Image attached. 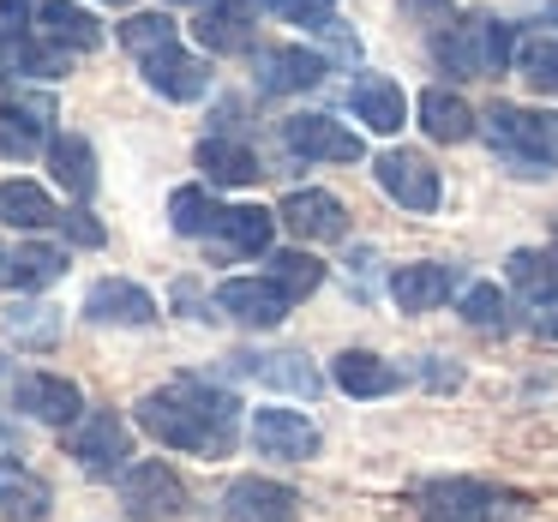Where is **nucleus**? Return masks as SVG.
Listing matches in <instances>:
<instances>
[{"label": "nucleus", "mask_w": 558, "mask_h": 522, "mask_svg": "<svg viewBox=\"0 0 558 522\" xmlns=\"http://www.w3.org/2000/svg\"><path fill=\"white\" fill-rule=\"evenodd\" d=\"M133 421L145 426L157 445L193 450V457H229L241 438V397L210 378H174L162 390H145L133 409Z\"/></svg>", "instance_id": "nucleus-1"}, {"label": "nucleus", "mask_w": 558, "mask_h": 522, "mask_svg": "<svg viewBox=\"0 0 558 522\" xmlns=\"http://www.w3.org/2000/svg\"><path fill=\"white\" fill-rule=\"evenodd\" d=\"M414 517L421 522H529V493L474 481V474H438L414 486Z\"/></svg>", "instance_id": "nucleus-2"}, {"label": "nucleus", "mask_w": 558, "mask_h": 522, "mask_svg": "<svg viewBox=\"0 0 558 522\" xmlns=\"http://www.w3.org/2000/svg\"><path fill=\"white\" fill-rule=\"evenodd\" d=\"M433 61L445 66L450 78H498L510 61H517V37L510 25H498L493 13H469L450 31L433 37Z\"/></svg>", "instance_id": "nucleus-3"}, {"label": "nucleus", "mask_w": 558, "mask_h": 522, "mask_svg": "<svg viewBox=\"0 0 558 522\" xmlns=\"http://www.w3.org/2000/svg\"><path fill=\"white\" fill-rule=\"evenodd\" d=\"M66 457L90 474V481H114V474L133 469V426L121 421L114 409H85L66 433Z\"/></svg>", "instance_id": "nucleus-4"}, {"label": "nucleus", "mask_w": 558, "mask_h": 522, "mask_svg": "<svg viewBox=\"0 0 558 522\" xmlns=\"http://www.w3.org/2000/svg\"><path fill=\"white\" fill-rule=\"evenodd\" d=\"M373 181L385 186L390 205L414 210V217H433L438 198H445V181H438V169L421 157V150H378V157H373Z\"/></svg>", "instance_id": "nucleus-5"}, {"label": "nucleus", "mask_w": 558, "mask_h": 522, "mask_svg": "<svg viewBox=\"0 0 558 522\" xmlns=\"http://www.w3.org/2000/svg\"><path fill=\"white\" fill-rule=\"evenodd\" d=\"M121 510L133 522H169V517H181L186 510V486H181V474L169 469V462H133V469L121 474Z\"/></svg>", "instance_id": "nucleus-6"}, {"label": "nucleus", "mask_w": 558, "mask_h": 522, "mask_svg": "<svg viewBox=\"0 0 558 522\" xmlns=\"http://www.w3.org/2000/svg\"><path fill=\"white\" fill-rule=\"evenodd\" d=\"M481 133H486V145H493L517 174H529V181L553 169V162L541 157V126H534V109H517V102H493V109L481 114Z\"/></svg>", "instance_id": "nucleus-7"}, {"label": "nucleus", "mask_w": 558, "mask_h": 522, "mask_svg": "<svg viewBox=\"0 0 558 522\" xmlns=\"http://www.w3.org/2000/svg\"><path fill=\"white\" fill-rule=\"evenodd\" d=\"M282 145L306 162H361L366 157L361 133H349V126L330 121V114H289V121H282Z\"/></svg>", "instance_id": "nucleus-8"}, {"label": "nucleus", "mask_w": 558, "mask_h": 522, "mask_svg": "<svg viewBox=\"0 0 558 522\" xmlns=\"http://www.w3.org/2000/svg\"><path fill=\"white\" fill-rule=\"evenodd\" d=\"M222 517L229 522H301V493L270 474H241L222 493Z\"/></svg>", "instance_id": "nucleus-9"}, {"label": "nucleus", "mask_w": 558, "mask_h": 522, "mask_svg": "<svg viewBox=\"0 0 558 522\" xmlns=\"http://www.w3.org/2000/svg\"><path fill=\"white\" fill-rule=\"evenodd\" d=\"M277 222L294 234V241H342L349 234V210H342L337 193H325V186H301V193H289L277 205Z\"/></svg>", "instance_id": "nucleus-10"}, {"label": "nucleus", "mask_w": 558, "mask_h": 522, "mask_svg": "<svg viewBox=\"0 0 558 522\" xmlns=\"http://www.w3.org/2000/svg\"><path fill=\"white\" fill-rule=\"evenodd\" d=\"M13 409H25L43 426H73L85 414V390L61 373H19L13 378Z\"/></svg>", "instance_id": "nucleus-11"}, {"label": "nucleus", "mask_w": 558, "mask_h": 522, "mask_svg": "<svg viewBox=\"0 0 558 522\" xmlns=\"http://www.w3.org/2000/svg\"><path fill=\"white\" fill-rule=\"evenodd\" d=\"M253 445H258V457H270V462H313L318 457V426L306 421L301 409H258L253 414Z\"/></svg>", "instance_id": "nucleus-12"}, {"label": "nucleus", "mask_w": 558, "mask_h": 522, "mask_svg": "<svg viewBox=\"0 0 558 522\" xmlns=\"http://www.w3.org/2000/svg\"><path fill=\"white\" fill-rule=\"evenodd\" d=\"M289 306L294 301L270 277H229L217 289V313H229L234 325H246V330H277L282 318H289Z\"/></svg>", "instance_id": "nucleus-13"}, {"label": "nucleus", "mask_w": 558, "mask_h": 522, "mask_svg": "<svg viewBox=\"0 0 558 522\" xmlns=\"http://www.w3.org/2000/svg\"><path fill=\"white\" fill-rule=\"evenodd\" d=\"M49 121H54V102L49 97H13L0 102V157L31 162L49 150Z\"/></svg>", "instance_id": "nucleus-14"}, {"label": "nucleus", "mask_w": 558, "mask_h": 522, "mask_svg": "<svg viewBox=\"0 0 558 522\" xmlns=\"http://www.w3.org/2000/svg\"><path fill=\"white\" fill-rule=\"evenodd\" d=\"M85 318L90 325L145 330V325H157V301H150V289H138V282H126V277H102V282H90V294H85Z\"/></svg>", "instance_id": "nucleus-15"}, {"label": "nucleus", "mask_w": 558, "mask_h": 522, "mask_svg": "<svg viewBox=\"0 0 558 522\" xmlns=\"http://www.w3.org/2000/svg\"><path fill=\"white\" fill-rule=\"evenodd\" d=\"M330 378H337V390H342V397H354V402L397 397V390L409 385V373L390 366L385 354H373V349H342L337 361H330Z\"/></svg>", "instance_id": "nucleus-16"}, {"label": "nucleus", "mask_w": 558, "mask_h": 522, "mask_svg": "<svg viewBox=\"0 0 558 522\" xmlns=\"http://www.w3.org/2000/svg\"><path fill=\"white\" fill-rule=\"evenodd\" d=\"M138 66H145V85L157 90V97H169V102H198L210 90V66L198 61V54H186L181 43L162 49V54H150V61H138Z\"/></svg>", "instance_id": "nucleus-17"}, {"label": "nucleus", "mask_w": 558, "mask_h": 522, "mask_svg": "<svg viewBox=\"0 0 558 522\" xmlns=\"http://www.w3.org/2000/svg\"><path fill=\"white\" fill-rule=\"evenodd\" d=\"M457 289H462L457 265H402L397 277H390V301H397L409 318L414 313H438Z\"/></svg>", "instance_id": "nucleus-18"}, {"label": "nucleus", "mask_w": 558, "mask_h": 522, "mask_svg": "<svg viewBox=\"0 0 558 522\" xmlns=\"http://www.w3.org/2000/svg\"><path fill=\"white\" fill-rule=\"evenodd\" d=\"M325 54L318 49H265L258 54V90L270 97H294V90H313L325 85Z\"/></svg>", "instance_id": "nucleus-19"}, {"label": "nucleus", "mask_w": 558, "mask_h": 522, "mask_svg": "<svg viewBox=\"0 0 558 522\" xmlns=\"http://www.w3.org/2000/svg\"><path fill=\"white\" fill-rule=\"evenodd\" d=\"M234 373L241 378H258L265 390H294V397H318V366L294 349H277V354H234Z\"/></svg>", "instance_id": "nucleus-20"}, {"label": "nucleus", "mask_w": 558, "mask_h": 522, "mask_svg": "<svg viewBox=\"0 0 558 522\" xmlns=\"http://www.w3.org/2000/svg\"><path fill=\"white\" fill-rule=\"evenodd\" d=\"M61 277H66V246H54V241H19L7 253V265H0V282L19 294H43Z\"/></svg>", "instance_id": "nucleus-21"}, {"label": "nucleus", "mask_w": 558, "mask_h": 522, "mask_svg": "<svg viewBox=\"0 0 558 522\" xmlns=\"http://www.w3.org/2000/svg\"><path fill=\"white\" fill-rule=\"evenodd\" d=\"M37 37L61 43L66 54H90V49H102V25H97V13H85L78 0H43V7H37Z\"/></svg>", "instance_id": "nucleus-22"}, {"label": "nucleus", "mask_w": 558, "mask_h": 522, "mask_svg": "<svg viewBox=\"0 0 558 522\" xmlns=\"http://www.w3.org/2000/svg\"><path fill=\"white\" fill-rule=\"evenodd\" d=\"M421 133L433 138V145H462V138L481 133V121H474V109L462 102V90L433 85V90H421Z\"/></svg>", "instance_id": "nucleus-23"}, {"label": "nucleus", "mask_w": 558, "mask_h": 522, "mask_svg": "<svg viewBox=\"0 0 558 522\" xmlns=\"http://www.w3.org/2000/svg\"><path fill=\"white\" fill-rule=\"evenodd\" d=\"M349 109L366 121V133H397V126L409 121V97H402V85H397V78H385V73L354 78Z\"/></svg>", "instance_id": "nucleus-24"}, {"label": "nucleus", "mask_w": 558, "mask_h": 522, "mask_svg": "<svg viewBox=\"0 0 558 522\" xmlns=\"http://www.w3.org/2000/svg\"><path fill=\"white\" fill-rule=\"evenodd\" d=\"M49 174H54V186H61L73 205H85L90 193H97V150L85 145L78 133H61V138H49Z\"/></svg>", "instance_id": "nucleus-25"}, {"label": "nucleus", "mask_w": 558, "mask_h": 522, "mask_svg": "<svg viewBox=\"0 0 558 522\" xmlns=\"http://www.w3.org/2000/svg\"><path fill=\"white\" fill-rule=\"evenodd\" d=\"M54 505L49 481L43 474H31L19 457H0V517H13V522H43Z\"/></svg>", "instance_id": "nucleus-26"}, {"label": "nucleus", "mask_w": 558, "mask_h": 522, "mask_svg": "<svg viewBox=\"0 0 558 522\" xmlns=\"http://www.w3.org/2000/svg\"><path fill=\"white\" fill-rule=\"evenodd\" d=\"M505 270H510V289L522 301H534V306L558 301V246H517L505 258Z\"/></svg>", "instance_id": "nucleus-27"}, {"label": "nucleus", "mask_w": 558, "mask_h": 522, "mask_svg": "<svg viewBox=\"0 0 558 522\" xmlns=\"http://www.w3.org/2000/svg\"><path fill=\"white\" fill-rule=\"evenodd\" d=\"M193 162L205 169L210 186H253L258 174H265V169H258V157L241 145V138H205V145L193 150Z\"/></svg>", "instance_id": "nucleus-28"}, {"label": "nucleus", "mask_w": 558, "mask_h": 522, "mask_svg": "<svg viewBox=\"0 0 558 522\" xmlns=\"http://www.w3.org/2000/svg\"><path fill=\"white\" fill-rule=\"evenodd\" d=\"M270 234H277V217L258 205H222V222H217V241L241 258H258L270 253Z\"/></svg>", "instance_id": "nucleus-29"}, {"label": "nucleus", "mask_w": 558, "mask_h": 522, "mask_svg": "<svg viewBox=\"0 0 558 522\" xmlns=\"http://www.w3.org/2000/svg\"><path fill=\"white\" fill-rule=\"evenodd\" d=\"M0 222H13V229H25V234H37V229H49V222H61V210H54V198L43 193L37 181H0Z\"/></svg>", "instance_id": "nucleus-30"}, {"label": "nucleus", "mask_w": 558, "mask_h": 522, "mask_svg": "<svg viewBox=\"0 0 558 522\" xmlns=\"http://www.w3.org/2000/svg\"><path fill=\"white\" fill-rule=\"evenodd\" d=\"M193 37L205 43L210 54H241V49H253V19L229 13V7H217V0H210L205 13L193 19Z\"/></svg>", "instance_id": "nucleus-31"}, {"label": "nucleus", "mask_w": 558, "mask_h": 522, "mask_svg": "<svg viewBox=\"0 0 558 522\" xmlns=\"http://www.w3.org/2000/svg\"><path fill=\"white\" fill-rule=\"evenodd\" d=\"M222 222V205L205 193V186H174L169 193V229L186 234V241H205V234H217Z\"/></svg>", "instance_id": "nucleus-32"}, {"label": "nucleus", "mask_w": 558, "mask_h": 522, "mask_svg": "<svg viewBox=\"0 0 558 522\" xmlns=\"http://www.w3.org/2000/svg\"><path fill=\"white\" fill-rule=\"evenodd\" d=\"M7 337L19 342V349H54L61 342V313L43 301H13L7 306Z\"/></svg>", "instance_id": "nucleus-33"}, {"label": "nucleus", "mask_w": 558, "mask_h": 522, "mask_svg": "<svg viewBox=\"0 0 558 522\" xmlns=\"http://www.w3.org/2000/svg\"><path fill=\"white\" fill-rule=\"evenodd\" d=\"M462 325L486 330V337H505L510 330V294L498 282H469L462 289Z\"/></svg>", "instance_id": "nucleus-34"}, {"label": "nucleus", "mask_w": 558, "mask_h": 522, "mask_svg": "<svg viewBox=\"0 0 558 522\" xmlns=\"http://www.w3.org/2000/svg\"><path fill=\"white\" fill-rule=\"evenodd\" d=\"M174 43H181V25H174L169 13H133V19L121 25V49L138 54V61H150V54L174 49Z\"/></svg>", "instance_id": "nucleus-35"}, {"label": "nucleus", "mask_w": 558, "mask_h": 522, "mask_svg": "<svg viewBox=\"0 0 558 522\" xmlns=\"http://www.w3.org/2000/svg\"><path fill=\"white\" fill-rule=\"evenodd\" d=\"M7 61H13V73H31V78H66V66H73V54L61 49V43L49 37H19L13 49H7Z\"/></svg>", "instance_id": "nucleus-36"}, {"label": "nucleus", "mask_w": 558, "mask_h": 522, "mask_svg": "<svg viewBox=\"0 0 558 522\" xmlns=\"http://www.w3.org/2000/svg\"><path fill=\"white\" fill-rule=\"evenodd\" d=\"M270 282H277L289 301H306V294H318V282H325V265H318L313 253H270Z\"/></svg>", "instance_id": "nucleus-37"}, {"label": "nucleus", "mask_w": 558, "mask_h": 522, "mask_svg": "<svg viewBox=\"0 0 558 522\" xmlns=\"http://www.w3.org/2000/svg\"><path fill=\"white\" fill-rule=\"evenodd\" d=\"M517 73L529 90L541 97H558V37H534V43H517Z\"/></svg>", "instance_id": "nucleus-38"}, {"label": "nucleus", "mask_w": 558, "mask_h": 522, "mask_svg": "<svg viewBox=\"0 0 558 522\" xmlns=\"http://www.w3.org/2000/svg\"><path fill=\"white\" fill-rule=\"evenodd\" d=\"M270 13L282 19V25H301V31H318L337 19V0H270Z\"/></svg>", "instance_id": "nucleus-39"}, {"label": "nucleus", "mask_w": 558, "mask_h": 522, "mask_svg": "<svg viewBox=\"0 0 558 522\" xmlns=\"http://www.w3.org/2000/svg\"><path fill=\"white\" fill-rule=\"evenodd\" d=\"M402 13H409L414 25H426V37H438V31L457 25V0H402Z\"/></svg>", "instance_id": "nucleus-40"}, {"label": "nucleus", "mask_w": 558, "mask_h": 522, "mask_svg": "<svg viewBox=\"0 0 558 522\" xmlns=\"http://www.w3.org/2000/svg\"><path fill=\"white\" fill-rule=\"evenodd\" d=\"M37 31V13H31V0H0V49H13L19 37Z\"/></svg>", "instance_id": "nucleus-41"}, {"label": "nucleus", "mask_w": 558, "mask_h": 522, "mask_svg": "<svg viewBox=\"0 0 558 522\" xmlns=\"http://www.w3.org/2000/svg\"><path fill=\"white\" fill-rule=\"evenodd\" d=\"M61 234H66V241H73V246H102V241H109V234H102V222L90 217L85 205L61 210Z\"/></svg>", "instance_id": "nucleus-42"}, {"label": "nucleus", "mask_w": 558, "mask_h": 522, "mask_svg": "<svg viewBox=\"0 0 558 522\" xmlns=\"http://www.w3.org/2000/svg\"><path fill=\"white\" fill-rule=\"evenodd\" d=\"M342 265H349V282H354V294H366V301H373V289H378V253L373 246H354L349 258H342Z\"/></svg>", "instance_id": "nucleus-43"}, {"label": "nucleus", "mask_w": 558, "mask_h": 522, "mask_svg": "<svg viewBox=\"0 0 558 522\" xmlns=\"http://www.w3.org/2000/svg\"><path fill=\"white\" fill-rule=\"evenodd\" d=\"M534 126H541V157L558 162V109L553 114H534Z\"/></svg>", "instance_id": "nucleus-44"}, {"label": "nucleus", "mask_w": 558, "mask_h": 522, "mask_svg": "<svg viewBox=\"0 0 558 522\" xmlns=\"http://www.w3.org/2000/svg\"><path fill=\"white\" fill-rule=\"evenodd\" d=\"M421 378H426V385H438V390H450V385H457V366H445V361H438V354H426V366H421Z\"/></svg>", "instance_id": "nucleus-45"}, {"label": "nucleus", "mask_w": 558, "mask_h": 522, "mask_svg": "<svg viewBox=\"0 0 558 522\" xmlns=\"http://www.w3.org/2000/svg\"><path fill=\"white\" fill-rule=\"evenodd\" d=\"M534 337H541V342H558V301H546L541 313H534Z\"/></svg>", "instance_id": "nucleus-46"}, {"label": "nucleus", "mask_w": 558, "mask_h": 522, "mask_svg": "<svg viewBox=\"0 0 558 522\" xmlns=\"http://www.w3.org/2000/svg\"><path fill=\"white\" fill-rule=\"evenodd\" d=\"M217 7H229V13H246V19L270 13V0H217Z\"/></svg>", "instance_id": "nucleus-47"}, {"label": "nucleus", "mask_w": 558, "mask_h": 522, "mask_svg": "<svg viewBox=\"0 0 558 522\" xmlns=\"http://www.w3.org/2000/svg\"><path fill=\"white\" fill-rule=\"evenodd\" d=\"M7 73H13V61H7V49H0V85H7Z\"/></svg>", "instance_id": "nucleus-48"}, {"label": "nucleus", "mask_w": 558, "mask_h": 522, "mask_svg": "<svg viewBox=\"0 0 558 522\" xmlns=\"http://www.w3.org/2000/svg\"><path fill=\"white\" fill-rule=\"evenodd\" d=\"M109 7H133V0H109Z\"/></svg>", "instance_id": "nucleus-49"}, {"label": "nucleus", "mask_w": 558, "mask_h": 522, "mask_svg": "<svg viewBox=\"0 0 558 522\" xmlns=\"http://www.w3.org/2000/svg\"><path fill=\"white\" fill-rule=\"evenodd\" d=\"M0 265H7V253H0Z\"/></svg>", "instance_id": "nucleus-50"}]
</instances>
